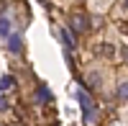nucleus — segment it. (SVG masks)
I'll list each match as a JSON object with an SVG mask.
<instances>
[{
  "label": "nucleus",
  "instance_id": "f257e3e1",
  "mask_svg": "<svg viewBox=\"0 0 128 126\" xmlns=\"http://www.w3.org/2000/svg\"><path fill=\"white\" fill-rule=\"evenodd\" d=\"M77 100H80V106H82V121L90 126V123L95 121V103H92V98H90L82 88L77 90Z\"/></svg>",
  "mask_w": 128,
  "mask_h": 126
},
{
  "label": "nucleus",
  "instance_id": "f03ea898",
  "mask_svg": "<svg viewBox=\"0 0 128 126\" xmlns=\"http://www.w3.org/2000/svg\"><path fill=\"white\" fill-rule=\"evenodd\" d=\"M69 28L74 31V34H87L90 31V18L84 13H72L69 16Z\"/></svg>",
  "mask_w": 128,
  "mask_h": 126
},
{
  "label": "nucleus",
  "instance_id": "7ed1b4c3",
  "mask_svg": "<svg viewBox=\"0 0 128 126\" xmlns=\"http://www.w3.org/2000/svg\"><path fill=\"white\" fill-rule=\"evenodd\" d=\"M36 103H51V90L46 85H38L36 88Z\"/></svg>",
  "mask_w": 128,
  "mask_h": 126
},
{
  "label": "nucleus",
  "instance_id": "20e7f679",
  "mask_svg": "<svg viewBox=\"0 0 128 126\" xmlns=\"http://www.w3.org/2000/svg\"><path fill=\"white\" fill-rule=\"evenodd\" d=\"M59 36H62V41H64V44H67L69 49H74V46H77V39H74V34H72L69 28H59Z\"/></svg>",
  "mask_w": 128,
  "mask_h": 126
},
{
  "label": "nucleus",
  "instance_id": "39448f33",
  "mask_svg": "<svg viewBox=\"0 0 128 126\" xmlns=\"http://www.w3.org/2000/svg\"><path fill=\"white\" fill-rule=\"evenodd\" d=\"M0 36H3V39L13 36V31H10V18L8 16H0Z\"/></svg>",
  "mask_w": 128,
  "mask_h": 126
},
{
  "label": "nucleus",
  "instance_id": "423d86ee",
  "mask_svg": "<svg viewBox=\"0 0 128 126\" xmlns=\"http://www.w3.org/2000/svg\"><path fill=\"white\" fill-rule=\"evenodd\" d=\"M8 49L13 51V54H20V49H23V41H20V36H18V34H13V36L8 39Z\"/></svg>",
  "mask_w": 128,
  "mask_h": 126
},
{
  "label": "nucleus",
  "instance_id": "0eeeda50",
  "mask_svg": "<svg viewBox=\"0 0 128 126\" xmlns=\"http://www.w3.org/2000/svg\"><path fill=\"white\" fill-rule=\"evenodd\" d=\"M115 98H118V100H128V82H120V85H118Z\"/></svg>",
  "mask_w": 128,
  "mask_h": 126
},
{
  "label": "nucleus",
  "instance_id": "6e6552de",
  "mask_svg": "<svg viewBox=\"0 0 128 126\" xmlns=\"http://www.w3.org/2000/svg\"><path fill=\"white\" fill-rule=\"evenodd\" d=\"M8 88H16V77H10V75H5L0 80V90H8Z\"/></svg>",
  "mask_w": 128,
  "mask_h": 126
},
{
  "label": "nucleus",
  "instance_id": "1a4fd4ad",
  "mask_svg": "<svg viewBox=\"0 0 128 126\" xmlns=\"http://www.w3.org/2000/svg\"><path fill=\"white\" fill-rule=\"evenodd\" d=\"M126 5H128V0H126Z\"/></svg>",
  "mask_w": 128,
  "mask_h": 126
}]
</instances>
